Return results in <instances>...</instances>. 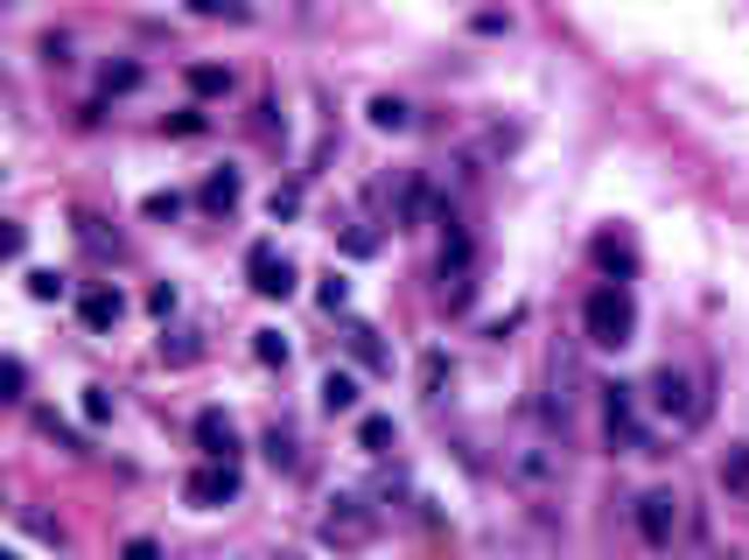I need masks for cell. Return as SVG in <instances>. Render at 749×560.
<instances>
[{
    "mask_svg": "<svg viewBox=\"0 0 749 560\" xmlns=\"http://www.w3.org/2000/svg\"><path fill=\"white\" fill-rule=\"evenodd\" d=\"M708 378L679 372V365H659L652 378H644V414L665 421V427H701L708 421Z\"/></svg>",
    "mask_w": 749,
    "mask_h": 560,
    "instance_id": "cell-1",
    "label": "cell"
},
{
    "mask_svg": "<svg viewBox=\"0 0 749 560\" xmlns=\"http://www.w3.org/2000/svg\"><path fill=\"white\" fill-rule=\"evenodd\" d=\"M581 337H589L595 351H624V343H638V302H630V280H603V288H589V302H581Z\"/></svg>",
    "mask_w": 749,
    "mask_h": 560,
    "instance_id": "cell-2",
    "label": "cell"
},
{
    "mask_svg": "<svg viewBox=\"0 0 749 560\" xmlns=\"http://www.w3.org/2000/svg\"><path fill=\"white\" fill-rule=\"evenodd\" d=\"M603 435L617 455H659V427L644 414V386H603Z\"/></svg>",
    "mask_w": 749,
    "mask_h": 560,
    "instance_id": "cell-3",
    "label": "cell"
},
{
    "mask_svg": "<svg viewBox=\"0 0 749 560\" xmlns=\"http://www.w3.org/2000/svg\"><path fill=\"white\" fill-rule=\"evenodd\" d=\"M315 539H323V547H337V553L372 547V539H378V504H364L358 490H337V498H329V512L315 519Z\"/></svg>",
    "mask_w": 749,
    "mask_h": 560,
    "instance_id": "cell-4",
    "label": "cell"
},
{
    "mask_svg": "<svg viewBox=\"0 0 749 560\" xmlns=\"http://www.w3.org/2000/svg\"><path fill=\"white\" fill-rule=\"evenodd\" d=\"M679 533H687V498H679L673 484H652V490L638 498V539H644L652 553H673Z\"/></svg>",
    "mask_w": 749,
    "mask_h": 560,
    "instance_id": "cell-5",
    "label": "cell"
},
{
    "mask_svg": "<svg viewBox=\"0 0 749 560\" xmlns=\"http://www.w3.org/2000/svg\"><path fill=\"white\" fill-rule=\"evenodd\" d=\"M505 470L525 498H554L560 490V449H546V441H519V449L505 455Z\"/></svg>",
    "mask_w": 749,
    "mask_h": 560,
    "instance_id": "cell-6",
    "label": "cell"
},
{
    "mask_svg": "<svg viewBox=\"0 0 749 560\" xmlns=\"http://www.w3.org/2000/svg\"><path fill=\"white\" fill-rule=\"evenodd\" d=\"M245 273H253V294H259V302H288L294 280H302V273H294V259L280 253L274 239H259L253 253H245Z\"/></svg>",
    "mask_w": 749,
    "mask_h": 560,
    "instance_id": "cell-7",
    "label": "cell"
},
{
    "mask_svg": "<svg viewBox=\"0 0 749 560\" xmlns=\"http://www.w3.org/2000/svg\"><path fill=\"white\" fill-rule=\"evenodd\" d=\"M182 498L196 504V512H225V504H239V463H204L182 476Z\"/></svg>",
    "mask_w": 749,
    "mask_h": 560,
    "instance_id": "cell-8",
    "label": "cell"
},
{
    "mask_svg": "<svg viewBox=\"0 0 749 560\" xmlns=\"http://www.w3.org/2000/svg\"><path fill=\"white\" fill-rule=\"evenodd\" d=\"M196 441H204L210 463H239V427H231V414H218V406L196 414Z\"/></svg>",
    "mask_w": 749,
    "mask_h": 560,
    "instance_id": "cell-9",
    "label": "cell"
},
{
    "mask_svg": "<svg viewBox=\"0 0 749 560\" xmlns=\"http://www.w3.org/2000/svg\"><path fill=\"white\" fill-rule=\"evenodd\" d=\"M120 316H126V294H120V288H106V280L77 294V322H85V329H98V337H106V329L120 322Z\"/></svg>",
    "mask_w": 749,
    "mask_h": 560,
    "instance_id": "cell-10",
    "label": "cell"
},
{
    "mask_svg": "<svg viewBox=\"0 0 749 560\" xmlns=\"http://www.w3.org/2000/svg\"><path fill=\"white\" fill-rule=\"evenodd\" d=\"M239 196H245V175H239V169H210V175H204V190H196V204L225 218V210H239Z\"/></svg>",
    "mask_w": 749,
    "mask_h": 560,
    "instance_id": "cell-11",
    "label": "cell"
},
{
    "mask_svg": "<svg viewBox=\"0 0 749 560\" xmlns=\"http://www.w3.org/2000/svg\"><path fill=\"white\" fill-rule=\"evenodd\" d=\"M421 218H427V175H407L399 196H392V224H399V232H413Z\"/></svg>",
    "mask_w": 749,
    "mask_h": 560,
    "instance_id": "cell-12",
    "label": "cell"
},
{
    "mask_svg": "<svg viewBox=\"0 0 749 560\" xmlns=\"http://www.w3.org/2000/svg\"><path fill=\"white\" fill-rule=\"evenodd\" d=\"M364 112H372V126H378V134H407V126H413V106H407V98H392V92H378Z\"/></svg>",
    "mask_w": 749,
    "mask_h": 560,
    "instance_id": "cell-13",
    "label": "cell"
},
{
    "mask_svg": "<svg viewBox=\"0 0 749 560\" xmlns=\"http://www.w3.org/2000/svg\"><path fill=\"white\" fill-rule=\"evenodd\" d=\"M182 77H190V92H196V98H231V85H239L225 63H190Z\"/></svg>",
    "mask_w": 749,
    "mask_h": 560,
    "instance_id": "cell-14",
    "label": "cell"
},
{
    "mask_svg": "<svg viewBox=\"0 0 749 560\" xmlns=\"http://www.w3.org/2000/svg\"><path fill=\"white\" fill-rule=\"evenodd\" d=\"M392 441H399L392 414H364V421H358V449H364V455H386Z\"/></svg>",
    "mask_w": 749,
    "mask_h": 560,
    "instance_id": "cell-15",
    "label": "cell"
},
{
    "mask_svg": "<svg viewBox=\"0 0 749 560\" xmlns=\"http://www.w3.org/2000/svg\"><path fill=\"white\" fill-rule=\"evenodd\" d=\"M323 414H358V378L351 372H329L323 378Z\"/></svg>",
    "mask_w": 749,
    "mask_h": 560,
    "instance_id": "cell-16",
    "label": "cell"
},
{
    "mask_svg": "<svg viewBox=\"0 0 749 560\" xmlns=\"http://www.w3.org/2000/svg\"><path fill=\"white\" fill-rule=\"evenodd\" d=\"M351 351H358V365H364V372H392V351H386V343H378L364 322L351 329Z\"/></svg>",
    "mask_w": 749,
    "mask_h": 560,
    "instance_id": "cell-17",
    "label": "cell"
},
{
    "mask_svg": "<svg viewBox=\"0 0 749 560\" xmlns=\"http://www.w3.org/2000/svg\"><path fill=\"white\" fill-rule=\"evenodd\" d=\"M259 449H266V463H274V470H294V463H302V449H294V427H266Z\"/></svg>",
    "mask_w": 749,
    "mask_h": 560,
    "instance_id": "cell-18",
    "label": "cell"
},
{
    "mask_svg": "<svg viewBox=\"0 0 749 560\" xmlns=\"http://www.w3.org/2000/svg\"><path fill=\"white\" fill-rule=\"evenodd\" d=\"M147 85V71L133 57H120V63H106V98H126V92H141Z\"/></svg>",
    "mask_w": 749,
    "mask_h": 560,
    "instance_id": "cell-19",
    "label": "cell"
},
{
    "mask_svg": "<svg viewBox=\"0 0 749 560\" xmlns=\"http://www.w3.org/2000/svg\"><path fill=\"white\" fill-rule=\"evenodd\" d=\"M196 357H204V343H196L190 329H176V343L161 337V365H196Z\"/></svg>",
    "mask_w": 749,
    "mask_h": 560,
    "instance_id": "cell-20",
    "label": "cell"
},
{
    "mask_svg": "<svg viewBox=\"0 0 749 560\" xmlns=\"http://www.w3.org/2000/svg\"><path fill=\"white\" fill-rule=\"evenodd\" d=\"M190 14H210V22H253L245 0H190Z\"/></svg>",
    "mask_w": 749,
    "mask_h": 560,
    "instance_id": "cell-21",
    "label": "cell"
},
{
    "mask_svg": "<svg viewBox=\"0 0 749 560\" xmlns=\"http://www.w3.org/2000/svg\"><path fill=\"white\" fill-rule=\"evenodd\" d=\"M315 302H323L329 316H343V308H351V280H343V273H323V288H315Z\"/></svg>",
    "mask_w": 749,
    "mask_h": 560,
    "instance_id": "cell-22",
    "label": "cell"
},
{
    "mask_svg": "<svg viewBox=\"0 0 749 560\" xmlns=\"http://www.w3.org/2000/svg\"><path fill=\"white\" fill-rule=\"evenodd\" d=\"M253 357L259 365H288V337L280 329H253Z\"/></svg>",
    "mask_w": 749,
    "mask_h": 560,
    "instance_id": "cell-23",
    "label": "cell"
},
{
    "mask_svg": "<svg viewBox=\"0 0 749 560\" xmlns=\"http://www.w3.org/2000/svg\"><path fill=\"white\" fill-rule=\"evenodd\" d=\"M722 490H728V498H749V449H736L722 463Z\"/></svg>",
    "mask_w": 749,
    "mask_h": 560,
    "instance_id": "cell-24",
    "label": "cell"
},
{
    "mask_svg": "<svg viewBox=\"0 0 749 560\" xmlns=\"http://www.w3.org/2000/svg\"><path fill=\"white\" fill-rule=\"evenodd\" d=\"M141 218H155V224L182 218V196H176V190H155V196H141Z\"/></svg>",
    "mask_w": 749,
    "mask_h": 560,
    "instance_id": "cell-25",
    "label": "cell"
},
{
    "mask_svg": "<svg viewBox=\"0 0 749 560\" xmlns=\"http://www.w3.org/2000/svg\"><path fill=\"white\" fill-rule=\"evenodd\" d=\"M595 259H603L617 280H630V267H638V259H630V245H617V239H595Z\"/></svg>",
    "mask_w": 749,
    "mask_h": 560,
    "instance_id": "cell-26",
    "label": "cell"
},
{
    "mask_svg": "<svg viewBox=\"0 0 749 560\" xmlns=\"http://www.w3.org/2000/svg\"><path fill=\"white\" fill-rule=\"evenodd\" d=\"M294 210H302V183H280L274 196H266V218H274V224H280V218H294Z\"/></svg>",
    "mask_w": 749,
    "mask_h": 560,
    "instance_id": "cell-27",
    "label": "cell"
},
{
    "mask_svg": "<svg viewBox=\"0 0 749 560\" xmlns=\"http://www.w3.org/2000/svg\"><path fill=\"white\" fill-rule=\"evenodd\" d=\"M204 126H210V120H204V112L190 106V112H169V120H161V134H176V141H196Z\"/></svg>",
    "mask_w": 749,
    "mask_h": 560,
    "instance_id": "cell-28",
    "label": "cell"
},
{
    "mask_svg": "<svg viewBox=\"0 0 749 560\" xmlns=\"http://www.w3.org/2000/svg\"><path fill=\"white\" fill-rule=\"evenodd\" d=\"M77 239H85L92 253H120V239H112V232H106L98 218H77Z\"/></svg>",
    "mask_w": 749,
    "mask_h": 560,
    "instance_id": "cell-29",
    "label": "cell"
},
{
    "mask_svg": "<svg viewBox=\"0 0 749 560\" xmlns=\"http://www.w3.org/2000/svg\"><path fill=\"white\" fill-rule=\"evenodd\" d=\"M28 294H36V302H63V273L36 267V273H28Z\"/></svg>",
    "mask_w": 749,
    "mask_h": 560,
    "instance_id": "cell-30",
    "label": "cell"
},
{
    "mask_svg": "<svg viewBox=\"0 0 749 560\" xmlns=\"http://www.w3.org/2000/svg\"><path fill=\"white\" fill-rule=\"evenodd\" d=\"M421 386H427V400H442V386H448V357H442V351H427V365H421Z\"/></svg>",
    "mask_w": 749,
    "mask_h": 560,
    "instance_id": "cell-31",
    "label": "cell"
},
{
    "mask_svg": "<svg viewBox=\"0 0 749 560\" xmlns=\"http://www.w3.org/2000/svg\"><path fill=\"white\" fill-rule=\"evenodd\" d=\"M0 386H8V400H28V365H22V357L0 365Z\"/></svg>",
    "mask_w": 749,
    "mask_h": 560,
    "instance_id": "cell-32",
    "label": "cell"
},
{
    "mask_svg": "<svg viewBox=\"0 0 749 560\" xmlns=\"http://www.w3.org/2000/svg\"><path fill=\"white\" fill-rule=\"evenodd\" d=\"M176 302H182V294L169 288V280H161V288H147V316H161V322H169V316H176Z\"/></svg>",
    "mask_w": 749,
    "mask_h": 560,
    "instance_id": "cell-33",
    "label": "cell"
},
{
    "mask_svg": "<svg viewBox=\"0 0 749 560\" xmlns=\"http://www.w3.org/2000/svg\"><path fill=\"white\" fill-rule=\"evenodd\" d=\"M85 421H92V427H106V421H112V400H106L98 386H85Z\"/></svg>",
    "mask_w": 749,
    "mask_h": 560,
    "instance_id": "cell-34",
    "label": "cell"
},
{
    "mask_svg": "<svg viewBox=\"0 0 749 560\" xmlns=\"http://www.w3.org/2000/svg\"><path fill=\"white\" fill-rule=\"evenodd\" d=\"M120 560H161V547H155V539H147V533H133L126 547H120Z\"/></svg>",
    "mask_w": 749,
    "mask_h": 560,
    "instance_id": "cell-35",
    "label": "cell"
},
{
    "mask_svg": "<svg viewBox=\"0 0 749 560\" xmlns=\"http://www.w3.org/2000/svg\"><path fill=\"white\" fill-rule=\"evenodd\" d=\"M28 533H43L49 547H63V525H57V519H43V512H28Z\"/></svg>",
    "mask_w": 749,
    "mask_h": 560,
    "instance_id": "cell-36",
    "label": "cell"
},
{
    "mask_svg": "<svg viewBox=\"0 0 749 560\" xmlns=\"http://www.w3.org/2000/svg\"><path fill=\"white\" fill-rule=\"evenodd\" d=\"M43 63H71V36H43Z\"/></svg>",
    "mask_w": 749,
    "mask_h": 560,
    "instance_id": "cell-37",
    "label": "cell"
},
{
    "mask_svg": "<svg viewBox=\"0 0 749 560\" xmlns=\"http://www.w3.org/2000/svg\"><path fill=\"white\" fill-rule=\"evenodd\" d=\"M722 560H736V553H722Z\"/></svg>",
    "mask_w": 749,
    "mask_h": 560,
    "instance_id": "cell-38",
    "label": "cell"
}]
</instances>
